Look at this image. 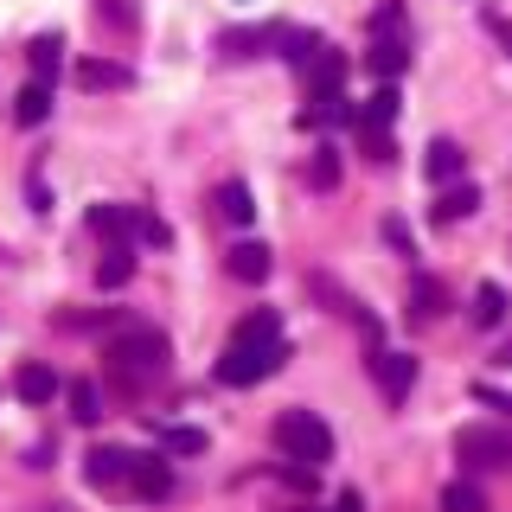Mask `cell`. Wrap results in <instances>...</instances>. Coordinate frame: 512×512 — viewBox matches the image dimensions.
Wrapping results in <instances>:
<instances>
[{"instance_id": "obj_1", "label": "cell", "mask_w": 512, "mask_h": 512, "mask_svg": "<svg viewBox=\"0 0 512 512\" xmlns=\"http://www.w3.org/2000/svg\"><path fill=\"white\" fill-rule=\"evenodd\" d=\"M167 333H154V327H116L109 333V346H103V359H109V372H116L122 391H148V384L167 372Z\"/></svg>"}, {"instance_id": "obj_2", "label": "cell", "mask_w": 512, "mask_h": 512, "mask_svg": "<svg viewBox=\"0 0 512 512\" xmlns=\"http://www.w3.org/2000/svg\"><path fill=\"white\" fill-rule=\"evenodd\" d=\"M282 359H288V340H231L224 346V359H218V384H263L269 372H282Z\"/></svg>"}, {"instance_id": "obj_3", "label": "cell", "mask_w": 512, "mask_h": 512, "mask_svg": "<svg viewBox=\"0 0 512 512\" xmlns=\"http://www.w3.org/2000/svg\"><path fill=\"white\" fill-rule=\"evenodd\" d=\"M276 448L288 461H301V468H320V461L333 455V429L320 423L314 410H282L276 416Z\"/></svg>"}, {"instance_id": "obj_4", "label": "cell", "mask_w": 512, "mask_h": 512, "mask_svg": "<svg viewBox=\"0 0 512 512\" xmlns=\"http://www.w3.org/2000/svg\"><path fill=\"white\" fill-rule=\"evenodd\" d=\"M455 455L468 461V468H512V429L474 423V429H461V436H455Z\"/></svg>"}, {"instance_id": "obj_5", "label": "cell", "mask_w": 512, "mask_h": 512, "mask_svg": "<svg viewBox=\"0 0 512 512\" xmlns=\"http://www.w3.org/2000/svg\"><path fill=\"white\" fill-rule=\"evenodd\" d=\"M84 474H90L96 493H116V487H128V474H135V455H128V448H90Z\"/></svg>"}, {"instance_id": "obj_6", "label": "cell", "mask_w": 512, "mask_h": 512, "mask_svg": "<svg viewBox=\"0 0 512 512\" xmlns=\"http://www.w3.org/2000/svg\"><path fill=\"white\" fill-rule=\"evenodd\" d=\"M372 378H378V391L384 397H391V404H404V397H410V384H416V359H410V352H372Z\"/></svg>"}, {"instance_id": "obj_7", "label": "cell", "mask_w": 512, "mask_h": 512, "mask_svg": "<svg viewBox=\"0 0 512 512\" xmlns=\"http://www.w3.org/2000/svg\"><path fill=\"white\" fill-rule=\"evenodd\" d=\"M128 487L141 493V500H167L173 493V468L160 455H135V474H128Z\"/></svg>"}, {"instance_id": "obj_8", "label": "cell", "mask_w": 512, "mask_h": 512, "mask_svg": "<svg viewBox=\"0 0 512 512\" xmlns=\"http://www.w3.org/2000/svg\"><path fill=\"white\" fill-rule=\"evenodd\" d=\"M269 263H276V256H269L263 244H237L231 256H224V269H231L237 282H269Z\"/></svg>"}, {"instance_id": "obj_9", "label": "cell", "mask_w": 512, "mask_h": 512, "mask_svg": "<svg viewBox=\"0 0 512 512\" xmlns=\"http://www.w3.org/2000/svg\"><path fill=\"white\" fill-rule=\"evenodd\" d=\"M77 84H84V90H128V64L84 58V64H77Z\"/></svg>"}, {"instance_id": "obj_10", "label": "cell", "mask_w": 512, "mask_h": 512, "mask_svg": "<svg viewBox=\"0 0 512 512\" xmlns=\"http://www.w3.org/2000/svg\"><path fill=\"white\" fill-rule=\"evenodd\" d=\"M13 116H20L26 128H39L45 116H52V84H39V77H32V84L13 96Z\"/></svg>"}, {"instance_id": "obj_11", "label": "cell", "mask_w": 512, "mask_h": 512, "mask_svg": "<svg viewBox=\"0 0 512 512\" xmlns=\"http://www.w3.org/2000/svg\"><path fill=\"white\" fill-rule=\"evenodd\" d=\"M58 391H64V384H58L52 365H20V397H26V404H52Z\"/></svg>"}, {"instance_id": "obj_12", "label": "cell", "mask_w": 512, "mask_h": 512, "mask_svg": "<svg viewBox=\"0 0 512 512\" xmlns=\"http://www.w3.org/2000/svg\"><path fill=\"white\" fill-rule=\"evenodd\" d=\"M218 212H224V224H250V218H256L250 186H244V180H224V186H218Z\"/></svg>"}, {"instance_id": "obj_13", "label": "cell", "mask_w": 512, "mask_h": 512, "mask_svg": "<svg viewBox=\"0 0 512 512\" xmlns=\"http://www.w3.org/2000/svg\"><path fill=\"white\" fill-rule=\"evenodd\" d=\"M128 276H135V250H128V244H109L103 263H96V282H103V288H122Z\"/></svg>"}, {"instance_id": "obj_14", "label": "cell", "mask_w": 512, "mask_h": 512, "mask_svg": "<svg viewBox=\"0 0 512 512\" xmlns=\"http://www.w3.org/2000/svg\"><path fill=\"white\" fill-rule=\"evenodd\" d=\"M506 320V288L500 282H480L474 288V327H500Z\"/></svg>"}, {"instance_id": "obj_15", "label": "cell", "mask_w": 512, "mask_h": 512, "mask_svg": "<svg viewBox=\"0 0 512 512\" xmlns=\"http://www.w3.org/2000/svg\"><path fill=\"white\" fill-rule=\"evenodd\" d=\"M442 308H448V295H442V282H429V276H416V282H410V314H416V320H436Z\"/></svg>"}, {"instance_id": "obj_16", "label": "cell", "mask_w": 512, "mask_h": 512, "mask_svg": "<svg viewBox=\"0 0 512 512\" xmlns=\"http://www.w3.org/2000/svg\"><path fill=\"white\" fill-rule=\"evenodd\" d=\"M90 231H103V237H116V244H122V237L135 231V212H128V205H96V212H90Z\"/></svg>"}, {"instance_id": "obj_17", "label": "cell", "mask_w": 512, "mask_h": 512, "mask_svg": "<svg viewBox=\"0 0 512 512\" xmlns=\"http://www.w3.org/2000/svg\"><path fill=\"white\" fill-rule=\"evenodd\" d=\"M442 512H487V493L474 480H448L442 487Z\"/></svg>"}, {"instance_id": "obj_18", "label": "cell", "mask_w": 512, "mask_h": 512, "mask_svg": "<svg viewBox=\"0 0 512 512\" xmlns=\"http://www.w3.org/2000/svg\"><path fill=\"white\" fill-rule=\"evenodd\" d=\"M404 64H410V45L397 39V32H391V39H378V45H372V71H378V77H397Z\"/></svg>"}, {"instance_id": "obj_19", "label": "cell", "mask_w": 512, "mask_h": 512, "mask_svg": "<svg viewBox=\"0 0 512 512\" xmlns=\"http://www.w3.org/2000/svg\"><path fill=\"white\" fill-rule=\"evenodd\" d=\"M474 205H480V192H474V186H448L442 199H436V224H455V218H468Z\"/></svg>"}, {"instance_id": "obj_20", "label": "cell", "mask_w": 512, "mask_h": 512, "mask_svg": "<svg viewBox=\"0 0 512 512\" xmlns=\"http://www.w3.org/2000/svg\"><path fill=\"white\" fill-rule=\"evenodd\" d=\"M231 340H282V320H276V308H256V314H244Z\"/></svg>"}, {"instance_id": "obj_21", "label": "cell", "mask_w": 512, "mask_h": 512, "mask_svg": "<svg viewBox=\"0 0 512 512\" xmlns=\"http://www.w3.org/2000/svg\"><path fill=\"white\" fill-rule=\"evenodd\" d=\"M423 167H429V180H455V173H461V148H455V141H429Z\"/></svg>"}, {"instance_id": "obj_22", "label": "cell", "mask_w": 512, "mask_h": 512, "mask_svg": "<svg viewBox=\"0 0 512 512\" xmlns=\"http://www.w3.org/2000/svg\"><path fill=\"white\" fill-rule=\"evenodd\" d=\"M391 116H397V90H391V84H378V90H372V103L359 109V128H384Z\"/></svg>"}, {"instance_id": "obj_23", "label": "cell", "mask_w": 512, "mask_h": 512, "mask_svg": "<svg viewBox=\"0 0 512 512\" xmlns=\"http://www.w3.org/2000/svg\"><path fill=\"white\" fill-rule=\"evenodd\" d=\"M71 416H77V423H96V416H103V391H96L90 378L71 384Z\"/></svg>"}, {"instance_id": "obj_24", "label": "cell", "mask_w": 512, "mask_h": 512, "mask_svg": "<svg viewBox=\"0 0 512 512\" xmlns=\"http://www.w3.org/2000/svg\"><path fill=\"white\" fill-rule=\"evenodd\" d=\"M58 52H64V45L52 39V32L32 39V77H39V84H52V77H58Z\"/></svg>"}, {"instance_id": "obj_25", "label": "cell", "mask_w": 512, "mask_h": 512, "mask_svg": "<svg viewBox=\"0 0 512 512\" xmlns=\"http://www.w3.org/2000/svg\"><path fill=\"white\" fill-rule=\"evenodd\" d=\"M340 77H346V58L320 45V58H314V90H340Z\"/></svg>"}, {"instance_id": "obj_26", "label": "cell", "mask_w": 512, "mask_h": 512, "mask_svg": "<svg viewBox=\"0 0 512 512\" xmlns=\"http://www.w3.org/2000/svg\"><path fill=\"white\" fill-rule=\"evenodd\" d=\"M160 448H167V455H199V448H205V429H160Z\"/></svg>"}, {"instance_id": "obj_27", "label": "cell", "mask_w": 512, "mask_h": 512, "mask_svg": "<svg viewBox=\"0 0 512 512\" xmlns=\"http://www.w3.org/2000/svg\"><path fill=\"white\" fill-rule=\"evenodd\" d=\"M314 186H320V192L340 186V154H333V148H320V154H314Z\"/></svg>"}, {"instance_id": "obj_28", "label": "cell", "mask_w": 512, "mask_h": 512, "mask_svg": "<svg viewBox=\"0 0 512 512\" xmlns=\"http://www.w3.org/2000/svg\"><path fill=\"white\" fill-rule=\"evenodd\" d=\"M135 237L141 244H167V224H160L154 212H135Z\"/></svg>"}, {"instance_id": "obj_29", "label": "cell", "mask_w": 512, "mask_h": 512, "mask_svg": "<svg viewBox=\"0 0 512 512\" xmlns=\"http://www.w3.org/2000/svg\"><path fill=\"white\" fill-rule=\"evenodd\" d=\"M474 397H480V404H493L500 416H512V397H506V391H493V384H474Z\"/></svg>"}, {"instance_id": "obj_30", "label": "cell", "mask_w": 512, "mask_h": 512, "mask_svg": "<svg viewBox=\"0 0 512 512\" xmlns=\"http://www.w3.org/2000/svg\"><path fill=\"white\" fill-rule=\"evenodd\" d=\"M333 512H359V493H340V506H333Z\"/></svg>"}]
</instances>
